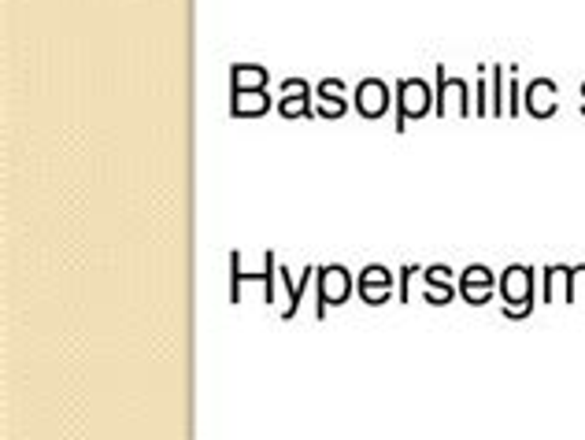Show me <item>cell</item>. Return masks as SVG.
I'll return each instance as SVG.
<instances>
[{"label": "cell", "mask_w": 585, "mask_h": 440, "mask_svg": "<svg viewBox=\"0 0 585 440\" xmlns=\"http://www.w3.org/2000/svg\"><path fill=\"white\" fill-rule=\"evenodd\" d=\"M500 296H504V314L508 318H526L533 311V270L530 267H508L496 282Z\"/></svg>", "instance_id": "obj_1"}, {"label": "cell", "mask_w": 585, "mask_h": 440, "mask_svg": "<svg viewBox=\"0 0 585 440\" xmlns=\"http://www.w3.org/2000/svg\"><path fill=\"white\" fill-rule=\"evenodd\" d=\"M278 256L275 252H263V270L259 274H241V252H230V300L238 304L241 300V282H263V300L275 304L278 296Z\"/></svg>", "instance_id": "obj_2"}, {"label": "cell", "mask_w": 585, "mask_h": 440, "mask_svg": "<svg viewBox=\"0 0 585 440\" xmlns=\"http://www.w3.org/2000/svg\"><path fill=\"white\" fill-rule=\"evenodd\" d=\"M434 104V93L426 86V78H397V134H404L408 118H422Z\"/></svg>", "instance_id": "obj_3"}, {"label": "cell", "mask_w": 585, "mask_h": 440, "mask_svg": "<svg viewBox=\"0 0 585 440\" xmlns=\"http://www.w3.org/2000/svg\"><path fill=\"white\" fill-rule=\"evenodd\" d=\"M316 282H319V304H316V314L319 318H326V307L344 304L348 296H353V274H348L344 267H337V263L319 267Z\"/></svg>", "instance_id": "obj_4"}, {"label": "cell", "mask_w": 585, "mask_h": 440, "mask_svg": "<svg viewBox=\"0 0 585 440\" xmlns=\"http://www.w3.org/2000/svg\"><path fill=\"white\" fill-rule=\"evenodd\" d=\"M275 108H278L282 118H311V115H316L307 78H286V82H282V100Z\"/></svg>", "instance_id": "obj_5"}, {"label": "cell", "mask_w": 585, "mask_h": 440, "mask_svg": "<svg viewBox=\"0 0 585 440\" xmlns=\"http://www.w3.org/2000/svg\"><path fill=\"white\" fill-rule=\"evenodd\" d=\"M434 82H438V89H434V115H438V118L448 111V97H452V93H459V115H463V118H467V115H475L471 89H467L463 78H448V74H445V67L438 63V67H434Z\"/></svg>", "instance_id": "obj_6"}, {"label": "cell", "mask_w": 585, "mask_h": 440, "mask_svg": "<svg viewBox=\"0 0 585 440\" xmlns=\"http://www.w3.org/2000/svg\"><path fill=\"white\" fill-rule=\"evenodd\" d=\"M496 282H500V277H493L489 267L471 263V267L463 270V277H459V293H463V300L471 304V307H482V304L493 300V286H496Z\"/></svg>", "instance_id": "obj_7"}, {"label": "cell", "mask_w": 585, "mask_h": 440, "mask_svg": "<svg viewBox=\"0 0 585 440\" xmlns=\"http://www.w3.org/2000/svg\"><path fill=\"white\" fill-rule=\"evenodd\" d=\"M356 286H360V296H363L367 307H382L389 300V293H393V274H389L385 267H378V263H371V267L360 270Z\"/></svg>", "instance_id": "obj_8"}, {"label": "cell", "mask_w": 585, "mask_h": 440, "mask_svg": "<svg viewBox=\"0 0 585 440\" xmlns=\"http://www.w3.org/2000/svg\"><path fill=\"white\" fill-rule=\"evenodd\" d=\"M356 111L363 118H382L389 111V86L382 78H363L356 86Z\"/></svg>", "instance_id": "obj_9"}, {"label": "cell", "mask_w": 585, "mask_h": 440, "mask_svg": "<svg viewBox=\"0 0 585 440\" xmlns=\"http://www.w3.org/2000/svg\"><path fill=\"white\" fill-rule=\"evenodd\" d=\"M556 97H560V89H556L552 78H533V82L526 86V111L533 118H552L556 108H560Z\"/></svg>", "instance_id": "obj_10"}, {"label": "cell", "mask_w": 585, "mask_h": 440, "mask_svg": "<svg viewBox=\"0 0 585 440\" xmlns=\"http://www.w3.org/2000/svg\"><path fill=\"white\" fill-rule=\"evenodd\" d=\"M316 97H319L316 115H323V118H341L348 111V104H344V82H341V78H323V82L316 86Z\"/></svg>", "instance_id": "obj_11"}, {"label": "cell", "mask_w": 585, "mask_h": 440, "mask_svg": "<svg viewBox=\"0 0 585 440\" xmlns=\"http://www.w3.org/2000/svg\"><path fill=\"white\" fill-rule=\"evenodd\" d=\"M270 82L267 67L259 63H233L230 67V93H245V89H263Z\"/></svg>", "instance_id": "obj_12"}, {"label": "cell", "mask_w": 585, "mask_h": 440, "mask_svg": "<svg viewBox=\"0 0 585 440\" xmlns=\"http://www.w3.org/2000/svg\"><path fill=\"white\" fill-rule=\"evenodd\" d=\"M270 111V97L263 89H245V93H230V115L233 118H259Z\"/></svg>", "instance_id": "obj_13"}, {"label": "cell", "mask_w": 585, "mask_h": 440, "mask_svg": "<svg viewBox=\"0 0 585 440\" xmlns=\"http://www.w3.org/2000/svg\"><path fill=\"white\" fill-rule=\"evenodd\" d=\"M452 296H456V289H452L448 282H441V277H426V293H422V300H426V304L445 307Z\"/></svg>", "instance_id": "obj_14"}, {"label": "cell", "mask_w": 585, "mask_h": 440, "mask_svg": "<svg viewBox=\"0 0 585 440\" xmlns=\"http://www.w3.org/2000/svg\"><path fill=\"white\" fill-rule=\"evenodd\" d=\"M319 270L316 267H304V274H300V282L293 286V293H289V304H286V311H282V318H293L297 311H300V296H304V289H307V282L316 277Z\"/></svg>", "instance_id": "obj_15"}, {"label": "cell", "mask_w": 585, "mask_h": 440, "mask_svg": "<svg viewBox=\"0 0 585 440\" xmlns=\"http://www.w3.org/2000/svg\"><path fill=\"white\" fill-rule=\"evenodd\" d=\"M500 78H504V70L500 67H493V115H504L508 108H504V89H500Z\"/></svg>", "instance_id": "obj_16"}, {"label": "cell", "mask_w": 585, "mask_h": 440, "mask_svg": "<svg viewBox=\"0 0 585 440\" xmlns=\"http://www.w3.org/2000/svg\"><path fill=\"white\" fill-rule=\"evenodd\" d=\"M415 274H422V267H415V263L401 270V304H408V282H411Z\"/></svg>", "instance_id": "obj_17"}, {"label": "cell", "mask_w": 585, "mask_h": 440, "mask_svg": "<svg viewBox=\"0 0 585 440\" xmlns=\"http://www.w3.org/2000/svg\"><path fill=\"white\" fill-rule=\"evenodd\" d=\"M489 111V97H486V78H478V89H475V115Z\"/></svg>", "instance_id": "obj_18"}, {"label": "cell", "mask_w": 585, "mask_h": 440, "mask_svg": "<svg viewBox=\"0 0 585 440\" xmlns=\"http://www.w3.org/2000/svg\"><path fill=\"white\" fill-rule=\"evenodd\" d=\"M519 100H523V97H519V82H512V89H508V111H512V115L519 111Z\"/></svg>", "instance_id": "obj_19"}, {"label": "cell", "mask_w": 585, "mask_h": 440, "mask_svg": "<svg viewBox=\"0 0 585 440\" xmlns=\"http://www.w3.org/2000/svg\"><path fill=\"white\" fill-rule=\"evenodd\" d=\"M578 108H581V115H585V82H581V104H578Z\"/></svg>", "instance_id": "obj_20"}]
</instances>
